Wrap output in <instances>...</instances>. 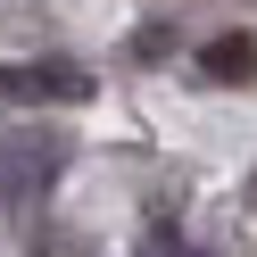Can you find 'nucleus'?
<instances>
[{
  "instance_id": "f03ea898",
  "label": "nucleus",
  "mask_w": 257,
  "mask_h": 257,
  "mask_svg": "<svg viewBox=\"0 0 257 257\" xmlns=\"http://www.w3.org/2000/svg\"><path fill=\"white\" fill-rule=\"evenodd\" d=\"M0 100H91V75L67 58H34V67H0Z\"/></svg>"
},
{
  "instance_id": "7ed1b4c3",
  "label": "nucleus",
  "mask_w": 257,
  "mask_h": 257,
  "mask_svg": "<svg viewBox=\"0 0 257 257\" xmlns=\"http://www.w3.org/2000/svg\"><path fill=\"white\" fill-rule=\"evenodd\" d=\"M199 67H207V75H224V83H240V75H257V42H249V34H232V42H216Z\"/></svg>"
},
{
  "instance_id": "20e7f679",
  "label": "nucleus",
  "mask_w": 257,
  "mask_h": 257,
  "mask_svg": "<svg viewBox=\"0 0 257 257\" xmlns=\"http://www.w3.org/2000/svg\"><path fill=\"white\" fill-rule=\"evenodd\" d=\"M141 257H191V249H183L174 232H150V249H141Z\"/></svg>"
},
{
  "instance_id": "f257e3e1",
  "label": "nucleus",
  "mask_w": 257,
  "mask_h": 257,
  "mask_svg": "<svg viewBox=\"0 0 257 257\" xmlns=\"http://www.w3.org/2000/svg\"><path fill=\"white\" fill-rule=\"evenodd\" d=\"M58 166H67V141L58 133H9L0 141V199L17 207V216H34L42 191L58 183Z\"/></svg>"
}]
</instances>
